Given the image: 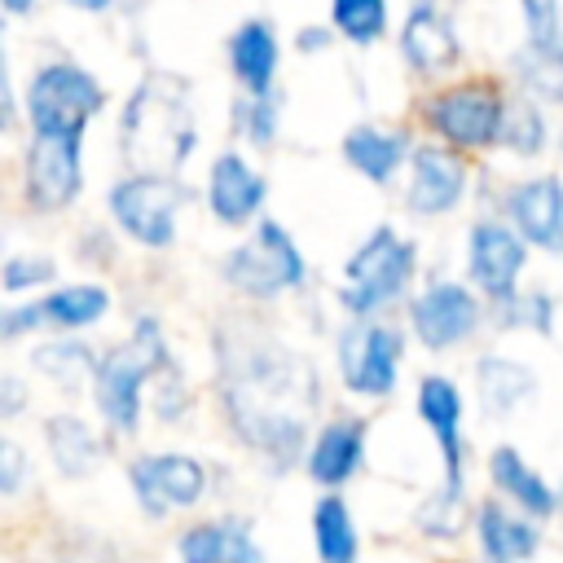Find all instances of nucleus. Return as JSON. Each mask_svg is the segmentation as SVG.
Segmentation results:
<instances>
[{
  "label": "nucleus",
  "instance_id": "obj_1",
  "mask_svg": "<svg viewBox=\"0 0 563 563\" xmlns=\"http://www.w3.org/2000/svg\"><path fill=\"white\" fill-rule=\"evenodd\" d=\"M211 356L216 400L233 440L277 475L303 466V453L312 444L308 418L321 405L317 365L264 321L238 312L216 321Z\"/></svg>",
  "mask_w": 563,
  "mask_h": 563
},
{
  "label": "nucleus",
  "instance_id": "obj_2",
  "mask_svg": "<svg viewBox=\"0 0 563 563\" xmlns=\"http://www.w3.org/2000/svg\"><path fill=\"white\" fill-rule=\"evenodd\" d=\"M119 150L132 172L176 176L198 150V123L185 84L167 75H145L119 110Z\"/></svg>",
  "mask_w": 563,
  "mask_h": 563
},
{
  "label": "nucleus",
  "instance_id": "obj_3",
  "mask_svg": "<svg viewBox=\"0 0 563 563\" xmlns=\"http://www.w3.org/2000/svg\"><path fill=\"white\" fill-rule=\"evenodd\" d=\"M413 277H418V242L405 238L396 224H374L343 260L334 299L343 317H383L387 308L409 303Z\"/></svg>",
  "mask_w": 563,
  "mask_h": 563
},
{
  "label": "nucleus",
  "instance_id": "obj_4",
  "mask_svg": "<svg viewBox=\"0 0 563 563\" xmlns=\"http://www.w3.org/2000/svg\"><path fill=\"white\" fill-rule=\"evenodd\" d=\"M220 282L246 299V303H273L282 295H295L308 286V260L295 242V233L264 216L242 242H233L220 260Z\"/></svg>",
  "mask_w": 563,
  "mask_h": 563
},
{
  "label": "nucleus",
  "instance_id": "obj_5",
  "mask_svg": "<svg viewBox=\"0 0 563 563\" xmlns=\"http://www.w3.org/2000/svg\"><path fill=\"white\" fill-rule=\"evenodd\" d=\"M106 101L110 92L88 66L70 57H53L31 70L22 92V114L35 136H88V123L106 110Z\"/></svg>",
  "mask_w": 563,
  "mask_h": 563
},
{
  "label": "nucleus",
  "instance_id": "obj_6",
  "mask_svg": "<svg viewBox=\"0 0 563 563\" xmlns=\"http://www.w3.org/2000/svg\"><path fill=\"white\" fill-rule=\"evenodd\" d=\"M506 88L497 79H457L444 84L435 92H427L418 101L422 128L462 154H479V150H497L501 145V123H506Z\"/></svg>",
  "mask_w": 563,
  "mask_h": 563
},
{
  "label": "nucleus",
  "instance_id": "obj_7",
  "mask_svg": "<svg viewBox=\"0 0 563 563\" xmlns=\"http://www.w3.org/2000/svg\"><path fill=\"white\" fill-rule=\"evenodd\" d=\"M185 202H189L185 180L167 176V172H128L106 189L110 224L145 251H172L176 246Z\"/></svg>",
  "mask_w": 563,
  "mask_h": 563
},
{
  "label": "nucleus",
  "instance_id": "obj_8",
  "mask_svg": "<svg viewBox=\"0 0 563 563\" xmlns=\"http://www.w3.org/2000/svg\"><path fill=\"white\" fill-rule=\"evenodd\" d=\"M334 365H339V383L352 396L387 400L400 383L405 330L387 317H343L334 334Z\"/></svg>",
  "mask_w": 563,
  "mask_h": 563
},
{
  "label": "nucleus",
  "instance_id": "obj_9",
  "mask_svg": "<svg viewBox=\"0 0 563 563\" xmlns=\"http://www.w3.org/2000/svg\"><path fill=\"white\" fill-rule=\"evenodd\" d=\"M484 321H488L484 295L471 282H457V277H435L422 290H413L409 303H405L409 334L435 356H444L453 347H466L484 330Z\"/></svg>",
  "mask_w": 563,
  "mask_h": 563
},
{
  "label": "nucleus",
  "instance_id": "obj_10",
  "mask_svg": "<svg viewBox=\"0 0 563 563\" xmlns=\"http://www.w3.org/2000/svg\"><path fill=\"white\" fill-rule=\"evenodd\" d=\"M528 242L523 233L497 211V216H475L466 229V282L484 295L488 312L510 303L523 290V268H528Z\"/></svg>",
  "mask_w": 563,
  "mask_h": 563
},
{
  "label": "nucleus",
  "instance_id": "obj_11",
  "mask_svg": "<svg viewBox=\"0 0 563 563\" xmlns=\"http://www.w3.org/2000/svg\"><path fill=\"white\" fill-rule=\"evenodd\" d=\"M110 290L97 282H70V286H53L44 295H31L26 303H9L0 312V339H26V334H84L97 321L110 317Z\"/></svg>",
  "mask_w": 563,
  "mask_h": 563
},
{
  "label": "nucleus",
  "instance_id": "obj_12",
  "mask_svg": "<svg viewBox=\"0 0 563 563\" xmlns=\"http://www.w3.org/2000/svg\"><path fill=\"white\" fill-rule=\"evenodd\" d=\"M158 378V365L132 343H114L101 352L97 374H92V405L106 422V431L114 435H136L141 431V413H145V391Z\"/></svg>",
  "mask_w": 563,
  "mask_h": 563
},
{
  "label": "nucleus",
  "instance_id": "obj_13",
  "mask_svg": "<svg viewBox=\"0 0 563 563\" xmlns=\"http://www.w3.org/2000/svg\"><path fill=\"white\" fill-rule=\"evenodd\" d=\"M84 194V136H35L22 150V202L35 216H57Z\"/></svg>",
  "mask_w": 563,
  "mask_h": 563
},
{
  "label": "nucleus",
  "instance_id": "obj_14",
  "mask_svg": "<svg viewBox=\"0 0 563 563\" xmlns=\"http://www.w3.org/2000/svg\"><path fill=\"white\" fill-rule=\"evenodd\" d=\"M207 466L194 453H176V449H158V453H136L128 462V488L132 501L150 515V519H167L172 510H189L207 497Z\"/></svg>",
  "mask_w": 563,
  "mask_h": 563
},
{
  "label": "nucleus",
  "instance_id": "obj_15",
  "mask_svg": "<svg viewBox=\"0 0 563 563\" xmlns=\"http://www.w3.org/2000/svg\"><path fill=\"white\" fill-rule=\"evenodd\" d=\"M466 189H471L466 154L440 141H418L405 172V211L418 220H440L462 207Z\"/></svg>",
  "mask_w": 563,
  "mask_h": 563
},
{
  "label": "nucleus",
  "instance_id": "obj_16",
  "mask_svg": "<svg viewBox=\"0 0 563 563\" xmlns=\"http://www.w3.org/2000/svg\"><path fill=\"white\" fill-rule=\"evenodd\" d=\"M413 409H418L422 427L435 435L440 466H444L440 488L466 497V435H462L466 400H462V387L449 374H422L413 387Z\"/></svg>",
  "mask_w": 563,
  "mask_h": 563
},
{
  "label": "nucleus",
  "instance_id": "obj_17",
  "mask_svg": "<svg viewBox=\"0 0 563 563\" xmlns=\"http://www.w3.org/2000/svg\"><path fill=\"white\" fill-rule=\"evenodd\" d=\"M396 48H400V62L409 66V75H418V79H440L462 62L457 22L440 0H413L405 9Z\"/></svg>",
  "mask_w": 563,
  "mask_h": 563
},
{
  "label": "nucleus",
  "instance_id": "obj_18",
  "mask_svg": "<svg viewBox=\"0 0 563 563\" xmlns=\"http://www.w3.org/2000/svg\"><path fill=\"white\" fill-rule=\"evenodd\" d=\"M207 211L224 229H255L264 220L268 202V180L264 172L242 154V150H220L207 167Z\"/></svg>",
  "mask_w": 563,
  "mask_h": 563
},
{
  "label": "nucleus",
  "instance_id": "obj_19",
  "mask_svg": "<svg viewBox=\"0 0 563 563\" xmlns=\"http://www.w3.org/2000/svg\"><path fill=\"white\" fill-rule=\"evenodd\" d=\"M501 216L523 233L528 246L545 255H563V176L559 172L510 180L501 194Z\"/></svg>",
  "mask_w": 563,
  "mask_h": 563
},
{
  "label": "nucleus",
  "instance_id": "obj_20",
  "mask_svg": "<svg viewBox=\"0 0 563 563\" xmlns=\"http://www.w3.org/2000/svg\"><path fill=\"white\" fill-rule=\"evenodd\" d=\"M365 444H369V418L361 413H339L312 431V444L303 453V475L321 484L325 493H339L352 484L365 466Z\"/></svg>",
  "mask_w": 563,
  "mask_h": 563
},
{
  "label": "nucleus",
  "instance_id": "obj_21",
  "mask_svg": "<svg viewBox=\"0 0 563 563\" xmlns=\"http://www.w3.org/2000/svg\"><path fill=\"white\" fill-rule=\"evenodd\" d=\"M413 150H418V141L405 128H387V123H352L343 132V141H339L343 163L356 176H365L374 189L396 185L409 172Z\"/></svg>",
  "mask_w": 563,
  "mask_h": 563
},
{
  "label": "nucleus",
  "instance_id": "obj_22",
  "mask_svg": "<svg viewBox=\"0 0 563 563\" xmlns=\"http://www.w3.org/2000/svg\"><path fill=\"white\" fill-rule=\"evenodd\" d=\"M224 57H229V75L238 84V92L264 97L277 92V66H282V40L277 26L268 18H242L229 40H224Z\"/></svg>",
  "mask_w": 563,
  "mask_h": 563
},
{
  "label": "nucleus",
  "instance_id": "obj_23",
  "mask_svg": "<svg viewBox=\"0 0 563 563\" xmlns=\"http://www.w3.org/2000/svg\"><path fill=\"white\" fill-rule=\"evenodd\" d=\"M475 528V545H479V563H532L541 550V528L537 519L519 515L510 501L488 497L475 506L471 515Z\"/></svg>",
  "mask_w": 563,
  "mask_h": 563
},
{
  "label": "nucleus",
  "instance_id": "obj_24",
  "mask_svg": "<svg viewBox=\"0 0 563 563\" xmlns=\"http://www.w3.org/2000/svg\"><path fill=\"white\" fill-rule=\"evenodd\" d=\"M488 484L497 488V497L501 501H510L519 515H528V519H550V515H559V493L550 488V479L515 449V444H497L493 453H488Z\"/></svg>",
  "mask_w": 563,
  "mask_h": 563
},
{
  "label": "nucleus",
  "instance_id": "obj_25",
  "mask_svg": "<svg viewBox=\"0 0 563 563\" xmlns=\"http://www.w3.org/2000/svg\"><path fill=\"white\" fill-rule=\"evenodd\" d=\"M180 563H264V550L246 519H198L176 537Z\"/></svg>",
  "mask_w": 563,
  "mask_h": 563
},
{
  "label": "nucleus",
  "instance_id": "obj_26",
  "mask_svg": "<svg viewBox=\"0 0 563 563\" xmlns=\"http://www.w3.org/2000/svg\"><path fill=\"white\" fill-rule=\"evenodd\" d=\"M475 396L488 418H510L537 396V374L501 352H488L475 361Z\"/></svg>",
  "mask_w": 563,
  "mask_h": 563
},
{
  "label": "nucleus",
  "instance_id": "obj_27",
  "mask_svg": "<svg viewBox=\"0 0 563 563\" xmlns=\"http://www.w3.org/2000/svg\"><path fill=\"white\" fill-rule=\"evenodd\" d=\"M44 449H48L57 475H66V479H88L101 466V457H106V440L79 413L44 418Z\"/></svg>",
  "mask_w": 563,
  "mask_h": 563
},
{
  "label": "nucleus",
  "instance_id": "obj_28",
  "mask_svg": "<svg viewBox=\"0 0 563 563\" xmlns=\"http://www.w3.org/2000/svg\"><path fill=\"white\" fill-rule=\"evenodd\" d=\"M308 528H312L317 563H356V554H361V532H356L352 506H347L339 493H321V497L312 501Z\"/></svg>",
  "mask_w": 563,
  "mask_h": 563
},
{
  "label": "nucleus",
  "instance_id": "obj_29",
  "mask_svg": "<svg viewBox=\"0 0 563 563\" xmlns=\"http://www.w3.org/2000/svg\"><path fill=\"white\" fill-rule=\"evenodd\" d=\"M97 361H101V352H92V343H84L79 334H53V339H44V343L31 347V365L48 383H57L62 391L92 387Z\"/></svg>",
  "mask_w": 563,
  "mask_h": 563
},
{
  "label": "nucleus",
  "instance_id": "obj_30",
  "mask_svg": "<svg viewBox=\"0 0 563 563\" xmlns=\"http://www.w3.org/2000/svg\"><path fill=\"white\" fill-rule=\"evenodd\" d=\"M501 150L515 158H541L550 150V114L545 101L515 92L506 106V123H501Z\"/></svg>",
  "mask_w": 563,
  "mask_h": 563
},
{
  "label": "nucleus",
  "instance_id": "obj_31",
  "mask_svg": "<svg viewBox=\"0 0 563 563\" xmlns=\"http://www.w3.org/2000/svg\"><path fill=\"white\" fill-rule=\"evenodd\" d=\"M330 26L352 48H374L378 40H387L391 9L387 0H330Z\"/></svg>",
  "mask_w": 563,
  "mask_h": 563
},
{
  "label": "nucleus",
  "instance_id": "obj_32",
  "mask_svg": "<svg viewBox=\"0 0 563 563\" xmlns=\"http://www.w3.org/2000/svg\"><path fill=\"white\" fill-rule=\"evenodd\" d=\"M229 123H233V136L246 141L251 150H273V141L282 132V92H264V97L238 92Z\"/></svg>",
  "mask_w": 563,
  "mask_h": 563
},
{
  "label": "nucleus",
  "instance_id": "obj_33",
  "mask_svg": "<svg viewBox=\"0 0 563 563\" xmlns=\"http://www.w3.org/2000/svg\"><path fill=\"white\" fill-rule=\"evenodd\" d=\"M488 321L497 330H519V334H554V321H559V299L545 290V286H528L519 290L510 303L493 308Z\"/></svg>",
  "mask_w": 563,
  "mask_h": 563
},
{
  "label": "nucleus",
  "instance_id": "obj_34",
  "mask_svg": "<svg viewBox=\"0 0 563 563\" xmlns=\"http://www.w3.org/2000/svg\"><path fill=\"white\" fill-rule=\"evenodd\" d=\"M519 18H523V48L563 62V0H519Z\"/></svg>",
  "mask_w": 563,
  "mask_h": 563
},
{
  "label": "nucleus",
  "instance_id": "obj_35",
  "mask_svg": "<svg viewBox=\"0 0 563 563\" xmlns=\"http://www.w3.org/2000/svg\"><path fill=\"white\" fill-rule=\"evenodd\" d=\"M57 282V260L48 251H13L0 264V290L4 295H35Z\"/></svg>",
  "mask_w": 563,
  "mask_h": 563
},
{
  "label": "nucleus",
  "instance_id": "obj_36",
  "mask_svg": "<svg viewBox=\"0 0 563 563\" xmlns=\"http://www.w3.org/2000/svg\"><path fill=\"white\" fill-rule=\"evenodd\" d=\"M413 523L418 532L435 537V541H453L462 528H466V497L449 493V488H435L418 510H413Z\"/></svg>",
  "mask_w": 563,
  "mask_h": 563
},
{
  "label": "nucleus",
  "instance_id": "obj_37",
  "mask_svg": "<svg viewBox=\"0 0 563 563\" xmlns=\"http://www.w3.org/2000/svg\"><path fill=\"white\" fill-rule=\"evenodd\" d=\"M150 387H154V391H150V409H154V418H158V422H176V418H185V413H189L194 391H189V383H185L180 365L163 369Z\"/></svg>",
  "mask_w": 563,
  "mask_h": 563
},
{
  "label": "nucleus",
  "instance_id": "obj_38",
  "mask_svg": "<svg viewBox=\"0 0 563 563\" xmlns=\"http://www.w3.org/2000/svg\"><path fill=\"white\" fill-rule=\"evenodd\" d=\"M26 475H31V457L22 453V444L13 435H4L0 440V493L4 497H18L22 484H26Z\"/></svg>",
  "mask_w": 563,
  "mask_h": 563
},
{
  "label": "nucleus",
  "instance_id": "obj_39",
  "mask_svg": "<svg viewBox=\"0 0 563 563\" xmlns=\"http://www.w3.org/2000/svg\"><path fill=\"white\" fill-rule=\"evenodd\" d=\"M26 409V383L18 378V374H4L0 378V418L9 422V418H18Z\"/></svg>",
  "mask_w": 563,
  "mask_h": 563
},
{
  "label": "nucleus",
  "instance_id": "obj_40",
  "mask_svg": "<svg viewBox=\"0 0 563 563\" xmlns=\"http://www.w3.org/2000/svg\"><path fill=\"white\" fill-rule=\"evenodd\" d=\"M334 44V26H303L299 31V40H295V48H303V53H321V48H330Z\"/></svg>",
  "mask_w": 563,
  "mask_h": 563
},
{
  "label": "nucleus",
  "instance_id": "obj_41",
  "mask_svg": "<svg viewBox=\"0 0 563 563\" xmlns=\"http://www.w3.org/2000/svg\"><path fill=\"white\" fill-rule=\"evenodd\" d=\"M70 9H79V13H92V18H101V13H110L119 0H66Z\"/></svg>",
  "mask_w": 563,
  "mask_h": 563
},
{
  "label": "nucleus",
  "instance_id": "obj_42",
  "mask_svg": "<svg viewBox=\"0 0 563 563\" xmlns=\"http://www.w3.org/2000/svg\"><path fill=\"white\" fill-rule=\"evenodd\" d=\"M35 4H40V0H0V9H4L9 18H26Z\"/></svg>",
  "mask_w": 563,
  "mask_h": 563
},
{
  "label": "nucleus",
  "instance_id": "obj_43",
  "mask_svg": "<svg viewBox=\"0 0 563 563\" xmlns=\"http://www.w3.org/2000/svg\"><path fill=\"white\" fill-rule=\"evenodd\" d=\"M559 150H563V141H559Z\"/></svg>",
  "mask_w": 563,
  "mask_h": 563
}]
</instances>
